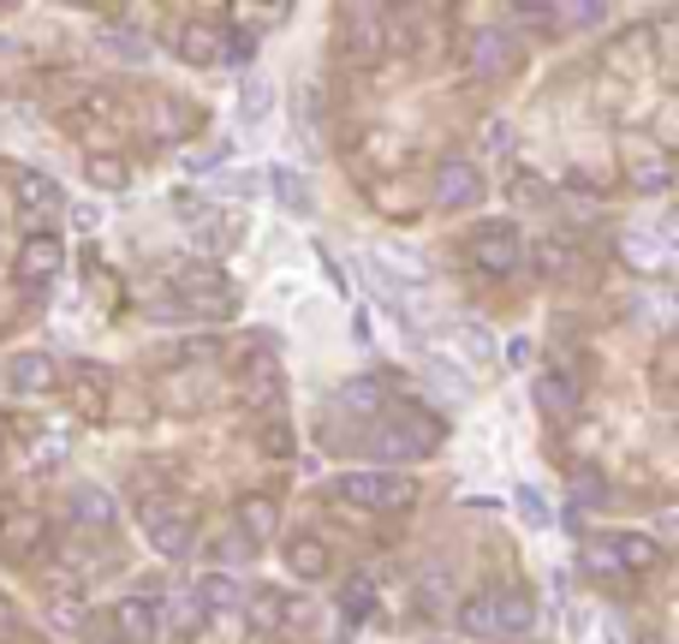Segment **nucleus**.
Masks as SVG:
<instances>
[{
	"label": "nucleus",
	"mask_w": 679,
	"mask_h": 644,
	"mask_svg": "<svg viewBox=\"0 0 679 644\" xmlns=\"http://www.w3.org/2000/svg\"><path fill=\"white\" fill-rule=\"evenodd\" d=\"M334 502L358 507V514H388V507H406L411 502V483L400 472H346L334 477Z\"/></svg>",
	"instance_id": "nucleus-1"
},
{
	"label": "nucleus",
	"mask_w": 679,
	"mask_h": 644,
	"mask_svg": "<svg viewBox=\"0 0 679 644\" xmlns=\"http://www.w3.org/2000/svg\"><path fill=\"white\" fill-rule=\"evenodd\" d=\"M370 453L376 460H394V465H411V460H430L435 453V423L406 412V418H381L376 436H370Z\"/></svg>",
	"instance_id": "nucleus-2"
},
{
	"label": "nucleus",
	"mask_w": 679,
	"mask_h": 644,
	"mask_svg": "<svg viewBox=\"0 0 679 644\" xmlns=\"http://www.w3.org/2000/svg\"><path fill=\"white\" fill-rule=\"evenodd\" d=\"M471 262H477L483 275H513L525 262V245H519V227L513 222H489L471 233Z\"/></svg>",
	"instance_id": "nucleus-3"
},
{
	"label": "nucleus",
	"mask_w": 679,
	"mask_h": 644,
	"mask_svg": "<svg viewBox=\"0 0 679 644\" xmlns=\"http://www.w3.org/2000/svg\"><path fill=\"white\" fill-rule=\"evenodd\" d=\"M143 537L155 555H185L191 549V507L185 502H150L143 507Z\"/></svg>",
	"instance_id": "nucleus-4"
},
{
	"label": "nucleus",
	"mask_w": 679,
	"mask_h": 644,
	"mask_svg": "<svg viewBox=\"0 0 679 644\" xmlns=\"http://www.w3.org/2000/svg\"><path fill=\"white\" fill-rule=\"evenodd\" d=\"M477 197H483V173L471 168V161H460V155L441 161L435 168V203L441 210H471Z\"/></svg>",
	"instance_id": "nucleus-5"
},
{
	"label": "nucleus",
	"mask_w": 679,
	"mask_h": 644,
	"mask_svg": "<svg viewBox=\"0 0 679 644\" xmlns=\"http://www.w3.org/2000/svg\"><path fill=\"white\" fill-rule=\"evenodd\" d=\"M54 383H61V364L48 353H12L7 358V388L12 394H48Z\"/></svg>",
	"instance_id": "nucleus-6"
},
{
	"label": "nucleus",
	"mask_w": 679,
	"mask_h": 644,
	"mask_svg": "<svg viewBox=\"0 0 679 644\" xmlns=\"http://www.w3.org/2000/svg\"><path fill=\"white\" fill-rule=\"evenodd\" d=\"M61 239L54 233H31V239L19 245V281H48V275H61Z\"/></svg>",
	"instance_id": "nucleus-7"
},
{
	"label": "nucleus",
	"mask_w": 679,
	"mask_h": 644,
	"mask_svg": "<svg viewBox=\"0 0 679 644\" xmlns=\"http://www.w3.org/2000/svg\"><path fill=\"white\" fill-rule=\"evenodd\" d=\"M250 614H245V621H250V633H280V626H292V621H299V603H287V597H280L274 591V584H269V591H250V603H245Z\"/></svg>",
	"instance_id": "nucleus-8"
},
{
	"label": "nucleus",
	"mask_w": 679,
	"mask_h": 644,
	"mask_svg": "<svg viewBox=\"0 0 679 644\" xmlns=\"http://www.w3.org/2000/svg\"><path fill=\"white\" fill-rule=\"evenodd\" d=\"M114 626H120L131 644H155L161 638V603H150V597H126V603L114 609Z\"/></svg>",
	"instance_id": "nucleus-9"
},
{
	"label": "nucleus",
	"mask_w": 679,
	"mask_h": 644,
	"mask_svg": "<svg viewBox=\"0 0 679 644\" xmlns=\"http://www.w3.org/2000/svg\"><path fill=\"white\" fill-rule=\"evenodd\" d=\"M507 66H513V36L507 31L471 36V72H477V78H500Z\"/></svg>",
	"instance_id": "nucleus-10"
},
{
	"label": "nucleus",
	"mask_w": 679,
	"mask_h": 644,
	"mask_svg": "<svg viewBox=\"0 0 679 644\" xmlns=\"http://www.w3.org/2000/svg\"><path fill=\"white\" fill-rule=\"evenodd\" d=\"M530 394H537V406H542V412H554V418L579 412V394H572V376L567 371H542L537 383H530Z\"/></svg>",
	"instance_id": "nucleus-11"
},
{
	"label": "nucleus",
	"mask_w": 679,
	"mask_h": 644,
	"mask_svg": "<svg viewBox=\"0 0 679 644\" xmlns=\"http://www.w3.org/2000/svg\"><path fill=\"white\" fill-rule=\"evenodd\" d=\"M66 514L78 519V525H114V495H108V490H96V483H72Z\"/></svg>",
	"instance_id": "nucleus-12"
},
{
	"label": "nucleus",
	"mask_w": 679,
	"mask_h": 644,
	"mask_svg": "<svg viewBox=\"0 0 679 644\" xmlns=\"http://www.w3.org/2000/svg\"><path fill=\"white\" fill-rule=\"evenodd\" d=\"M530 626H537V609H530V597L500 591V597H495V633H500V638H525Z\"/></svg>",
	"instance_id": "nucleus-13"
},
{
	"label": "nucleus",
	"mask_w": 679,
	"mask_h": 644,
	"mask_svg": "<svg viewBox=\"0 0 679 644\" xmlns=\"http://www.w3.org/2000/svg\"><path fill=\"white\" fill-rule=\"evenodd\" d=\"M287 561H292V573H299V579H322L334 567V555H328L322 537L304 532V537H292V544H287Z\"/></svg>",
	"instance_id": "nucleus-14"
},
{
	"label": "nucleus",
	"mask_w": 679,
	"mask_h": 644,
	"mask_svg": "<svg viewBox=\"0 0 679 644\" xmlns=\"http://www.w3.org/2000/svg\"><path fill=\"white\" fill-rule=\"evenodd\" d=\"M12 197H19V210H31V215H48V210H61V185H54L48 173H19V185H12Z\"/></svg>",
	"instance_id": "nucleus-15"
},
{
	"label": "nucleus",
	"mask_w": 679,
	"mask_h": 644,
	"mask_svg": "<svg viewBox=\"0 0 679 644\" xmlns=\"http://www.w3.org/2000/svg\"><path fill=\"white\" fill-rule=\"evenodd\" d=\"M42 537H48V519H42V514H19L7 532H0V549H7V555H36Z\"/></svg>",
	"instance_id": "nucleus-16"
},
{
	"label": "nucleus",
	"mask_w": 679,
	"mask_h": 644,
	"mask_svg": "<svg viewBox=\"0 0 679 644\" xmlns=\"http://www.w3.org/2000/svg\"><path fill=\"white\" fill-rule=\"evenodd\" d=\"M269 532H274V502H269V495H250V502H239V537H245V544L257 549Z\"/></svg>",
	"instance_id": "nucleus-17"
},
{
	"label": "nucleus",
	"mask_w": 679,
	"mask_h": 644,
	"mask_svg": "<svg viewBox=\"0 0 679 644\" xmlns=\"http://www.w3.org/2000/svg\"><path fill=\"white\" fill-rule=\"evenodd\" d=\"M614 549H619V567H626V573H649V567H661V544L656 537H614Z\"/></svg>",
	"instance_id": "nucleus-18"
},
{
	"label": "nucleus",
	"mask_w": 679,
	"mask_h": 644,
	"mask_svg": "<svg viewBox=\"0 0 679 644\" xmlns=\"http://www.w3.org/2000/svg\"><path fill=\"white\" fill-rule=\"evenodd\" d=\"M180 61L185 66H215L220 61V36L203 31V24H185L180 31Z\"/></svg>",
	"instance_id": "nucleus-19"
},
{
	"label": "nucleus",
	"mask_w": 679,
	"mask_h": 644,
	"mask_svg": "<svg viewBox=\"0 0 679 644\" xmlns=\"http://www.w3.org/2000/svg\"><path fill=\"white\" fill-rule=\"evenodd\" d=\"M245 597H239V584H233L227 573H203L197 579V609H209V614H220V609H239Z\"/></svg>",
	"instance_id": "nucleus-20"
},
{
	"label": "nucleus",
	"mask_w": 679,
	"mask_h": 644,
	"mask_svg": "<svg viewBox=\"0 0 679 644\" xmlns=\"http://www.w3.org/2000/svg\"><path fill=\"white\" fill-rule=\"evenodd\" d=\"M460 633L465 638H500L495 633V597H465L460 603Z\"/></svg>",
	"instance_id": "nucleus-21"
},
{
	"label": "nucleus",
	"mask_w": 679,
	"mask_h": 644,
	"mask_svg": "<svg viewBox=\"0 0 679 644\" xmlns=\"http://www.w3.org/2000/svg\"><path fill=\"white\" fill-rule=\"evenodd\" d=\"M334 400L346 406V412H364V418H370V412H381V376H352V383L340 388Z\"/></svg>",
	"instance_id": "nucleus-22"
},
{
	"label": "nucleus",
	"mask_w": 679,
	"mask_h": 644,
	"mask_svg": "<svg viewBox=\"0 0 679 644\" xmlns=\"http://www.w3.org/2000/svg\"><path fill=\"white\" fill-rule=\"evenodd\" d=\"M180 287H185L197 304H203V292H209V311H227V304H233V292L220 287V269H185V281H180Z\"/></svg>",
	"instance_id": "nucleus-23"
},
{
	"label": "nucleus",
	"mask_w": 679,
	"mask_h": 644,
	"mask_svg": "<svg viewBox=\"0 0 679 644\" xmlns=\"http://www.w3.org/2000/svg\"><path fill=\"white\" fill-rule=\"evenodd\" d=\"M370 609H376V584H370V573L346 579V591H340V614H346V621H364Z\"/></svg>",
	"instance_id": "nucleus-24"
},
{
	"label": "nucleus",
	"mask_w": 679,
	"mask_h": 644,
	"mask_svg": "<svg viewBox=\"0 0 679 644\" xmlns=\"http://www.w3.org/2000/svg\"><path fill=\"white\" fill-rule=\"evenodd\" d=\"M346 36H352V49H358V54H376L381 49V19H376V12H352Z\"/></svg>",
	"instance_id": "nucleus-25"
},
{
	"label": "nucleus",
	"mask_w": 679,
	"mask_h": 644,
	"mask_svg": "<svg viewBox=\"0 0 679 644\" xmlns=\"http://www.w3.org/2000/svg\"><path fill=\"white\" fill-rule=\"evenodd\" d=\"M584 567H590V573H626V567H619L614 537H590V544H584Z\"/></svg>",
	"instance_id": "nucleus-26"
},
{
	"label": "nucleus",
	"mask_w": 679,
	"mask_h": 644,
	"mask_svg": "<svg viewBox=\"0 0 679 644\" xmlns=\"http://www.w3.org/2000/svg\"><path fill=\"white\" fill-rule=\"evenodd\" d=\"M90 185H101V192H120L126 185V161H114V155H90Z\"/></svg>",
	"instance_id": "nucleus-27"
},
{
	"label": "nucleus",
	"mask_w": 679,
	"mask_h": 644,
	"mask_svg": "<svg viewBox=\"0 0 679 644\" xmlns=\"http://www.w3.org/2000/svg\"><path fill=\"white\" fill-rule=\"evenodd\" d=\"M668 180H673L668 161H638V168H632V185H638V192H661Z\"/></svg>",
	"instance_id": "nucleus-28"
},
{
	"label": "nucleus",
	"mask_w": 679,
	"mask_h": 644,
	"mask_svg": "<svg viewBox=\"0 0 679 644\" xmlns=\"http://www.w3.org/2000/svg\"><path fill=\"white\" fill-rule=\"evenodd\" d=\"M54 626H61V633H84V603L78 597H61V603H54Z\"/></svg>",
	"instance_id": "nucleus-29"
},
{
	"label": "nucleus",
	"mask_w": 679,
	"mask_h": 644,
	"mask_svg": "<svg viewBox=\"0 0 679 644\" xmlns=\"http://www.w3.org/2000/svg\"><path fill=\"white\" fill-rule=\"evenodd\" d=\"M262 448H269V453H292V430H280V423H274V430H262Z\"/></svg>",
	"instance_id": "nucleus-30"
},
{
	"label": "nucleus",
	"mask_w": 679,
	"mask_h": 644,
	"mask_svg": "<svg viewBox=\"0 0 679 644\" xmlns=\"http://www.w3.org/2000/svg\"><path fill=\"white\" fill-rule=\"evenodd\" d=\"M579 495H584V502H608V483H602V477H584Z\"/></svg>",
	"instance_id": "nucleus-31"
}]
</instances>
